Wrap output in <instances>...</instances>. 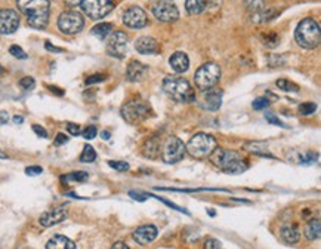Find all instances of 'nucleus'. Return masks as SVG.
Instances as JSON below:
<instances>
[{"instance_id":"obj_1","label":"nucleus","mask_w":321,"mask_h":249,"mask_svg":"<svg viewBox=\"0 0 321 249\" xmlns=\"http://www.w3.org/2000/svg\"><path fill=\"white\" fill-rule=\"evenodd\" d=\"M17 6L24 15H27L30 27L37 30L46 29L51 14L49 0H17Z\"/></svg>"},{"instance_id":"obj_2","label":"nucleus","mask_w":321,"mask_h":249,"mask_svg":"<svg viewBox=\"0 0 321 249\" xmlns=\"http://www.w3.org/2000/svg\"><path fill=\"white\" fill-rule=\"evenodd\" d=\"M210 162L226 174H243L247 169V163L234 150L216 147L210 154Z\"/></svg>"},{"instance_id":"obj_3","label":"nucleus","mask_w":321,"mask_h":249,"mask_svg":"<svg viewBox=\"0 0 321 249\" xmlns=\"http://www.w3.org/2000/svg\"><path fill=\"white\" fill-rule=\"evenodd\" d=\"M164 94L176 103H193L195 100V92L187 79L179 76H169L163 80Z\"/></svg>"},{"instance_id":"obj_4","label":"nucleus","mask_w":321,"mask_h":249,"mask_svg":"<svg viewBox=\"0 0 321 249\" xmlns=\"http://www.w3.org/2000/svg\"><path fill=\"white\" fill-rule=\"evenodd\" d=\"M294 40L299 46L305 49H314L320 45L321 40V32L320 26L314 18H305L302 20L294 32Z\"/></svg>"},{"instance_id":"obj_5","label":"nucleus","mask_w":321,"mask_h":249,"mask_svg":"<svg viewBox=\"0 0 321 249\" xmlns=\"http://www.w3.org/2000/svg\"><path fill=\"white\" fill-rule=\"evenodd\" d=\"M215 148H216V140L204 132L195 134L185 145V151H188L190 156L195 159H204L210 156Z\"/></svg>"},{"instance_id":"obj_6","label":"nucleus","mask_w":321,"mask_h":249,"mask_svg":"<svg viewBox=\"0 0 321 249\" xmlns=\"http://www.w3.org/2000/svg\"><path fill=\"white\" fill-rule=\"evenodd\" d=\"M219 80H221V67L216 63H206V64H203L195 71V76H194L195 86L200 91H203V92L215 88Z\"/></svg>"},{"instance_id":"obj_7","label":"nucleus","mask_w":321,"mask_h":249,"mask_svg":"<svg viewBox=\"0 0 321 249\" xmlns=\"http://www.w3.org/2000/svg\"><path fill=\"white\" fill-rule=\"evenodd\" d=\"M150 114H151V108L142 100L129 101L128 104H125L122 107V117L130 125H136V123L144 122L145 119L150 117Z\"/></svg>"},{"instance_id":"obj_8","label":"nucleus","mask_w":321,"mask_h":249,"mask_svg":"<svg viewBox=\"0 0 321 249\" xmlns=\"http://www.w3.org/2000/svg\"><path fill=\"white\" fill-rule=\"evenodd\" d=\"M83 27H85V18L82 17V14L76 11H65L58 18V29L64 35L68 36L77 35L83 30Z\"/></svg>"},{"instance_id":"obj_9","label":"nucleus","mask_w":321,"mask_h":249,"mask_svg":"<svg viewBox=\"0 0 321 249\" xmlns=\"http://www.w3.org/2000/svg\"><path fill=\"white\" fill-rule=\"evenodd\" d=\"M80 6L89 18L101 20L113 11L114 2L113 0H82Z\"/></svg>"},{"instance_id":"obj_10","label":"nucleus","mask_w":321,"mask_h":249,"mask_svg":"<svg viewBox=\"0 0 321 249\" xmlns=\"http://www.w3.org/2000/svg\"><path fill=\"white\" fill-rule=\"evenodd\" d=\"M185 156V145L178 137H169L161 150V159L167 165L178 163Z\"/></svg>"},{"instance_id":"obj_11","label":"nucleus","mask_w":321,"mask_h":249,"mask_svg":"<svg viewBox=\"0 0 321 249\" xmlns=\"http://www.w3.org/2000/svg\"><path fill=\"white\" fill-rule=\"evenodd\" d=\"M107 52L114 58H125L128 52V35L125 32H114L107 39Z\"/></svg>"},{"instance_id":"obj_12","label":"nucleus","mask_w":321,"mask_h":249,"mask_svg":"<svg viewBox=\"0 0 321 249\" xmlns=\"http://www.w3.org/2000/svg\"><path fill=\"white\" fill-rule=\"evenodd\" d=\"M123 23L129 29H144L148 24L147 12L139 6H130L123 14Z\"/></svg>"},{"instance_id":"obj_13","label":"nucleus","mask_w":321,"mask_h":249,"mask_svg":"<svg viewBox=\"0 0 321 249\" xmlns=\"http://www.w3.org/2000/svg\"><path fill=\"white\" fill-rule=\"evenodd\" d=\"M154 17L161 23H173L179 18V11L172 2H159L153 6Z\"/></svg>"},{"instance_id":"obj_14","label":"nucleus","mask_w":321,"mask_h":249,"mask_svg":"<svg viewBox=\"0 0 321 249\" xmlns=\"http://www.w3.org/2000/svg\"><path fill=\"white\" fill-rule=\"evenodd\" d=\"M20 27V15L12 9L0 11V35H12Z\"/></svg>"},{"instance_id":"obj_15","label":"nucleus","mask_w":321,"mask_h":249,"mask_svg":"<svg viewBox=\"0 0 321 249\" xmlns=\"http://www.w3.org/2000/svg\"><path fill=\"white\" fill-rule=\"evenodd\" d=\"M67 216H68L67 209L63 208V206H57V208H52V209L43 212L40 215V218H39V222L43 227H52V225H57V224L63 222Z\"/></svg>"},{"instance_id":"obj_16","label":"nucleus","mask_w":321,"mask_h":249,"mask_svg":"<svg viewBox=\"0 0 321 249\" xmlns=\"http://www.w3.org/2000/svg\"><path fill=\"white\" fill-rule=\"evenodd\" d=\"M157 234H159L157 227H156V225H151V224H147V225L138 227V228L133 231V239H135L136 243H139L141 246H147V245H150L151 242L156 240Z\"/></svg>"},{"instance_id":"obj_17","label":"nucleus","mask_w":321,"mask_h":249,"mask_svg":"<svg viewBox=\"0 0 321 249\" xmlns=\"http://www.w3.org/2000/svg\"><path fill=\"white\" fill-rule=\"evenodd\" d=\"M147 74H148V66H145L136 60L130 61L128 69H126V77L129 82H142V80H145Z\"/></svg>"},{"instance_id":"obj_18","label":"nucleus","mask_w":321,"mask_h":249,"mask_svg":"<svg viewBox=\"0 0 321 249\" xmlns=\"http://www.w3.org/2000/svg\"><path fill=\"white\" fill-rule=\"evenodd\" d=\"M204 98H203V107L206 110H210V111H216L221 108L222 106V91L216 89V88H212L209 91H204Z\"/></svg>"},{"instance_id":"obj_19","label":"nucleus","mask_w":321,"mask_h":249,"mask_svg":"<svg viewBox=\"0 0 321 249\" xmlns=\"http://www.w3.org/2000/svg\"><path fill=\"white\" fill-rule=\"evenodd\" d=\"M169 64H170V69L178 73V74H182V73H187L188 69H190V58L185 52H175L172 54V57L169 58Z\"/></svg>"},{"instance_id":"obj_20","label":"nucleus","mask_w":321,"mask_h":249,"mask_svg":"<svg viewBox=\"0 0 321 249\" xmlns=\"http://www.w3.org/2000/svg\"><path fill=\"white\" fill-rule=\"evenodd\" d=\"M135 49L139 52V54H157L160 51V46H159V42L154 39V37H150V36H142L139 37L136 42H135Z\"/></svg>"},{"instance_id":"obj_21","label":"nucleus","mask_w":321,"mask_h":249,"mask_svg":"<svg viewBox=\"0 0 321 249\" xmlns=\"http://www.w3.org/2000/svg\"><path fill=\"white\" fill-rule=\"evenodd\" d=\"M280 234H281V239L286 242V243H290V245H294L299 242L300 239V230L296 224H286L281 227L280 230Z\"/></svg>"},{"instance_id":"obj_22","label":"nucleus","mask_w":321,"mask_h":249,"mask_svg":"<svg viewBox=\"0 0 321 249\" xmlns=\"http://www.w3.org/2000/svg\"><path fill=\"white\" fill-rule=\"evenodd\" d=\"M46 249H76V243L65 236L57 234L48 240Z\"/></svg>"},{"instance_id":"obj_23","label":"nucleus","mask_w":321,"mask_h":249,"mask_svg":"<svg viewBox=\"0 0 321 249\" xmlns=\"http://www.w3.org/2000/svg\"><path fill=\"white\" fill-rule=\"evenodd\" d=\"M321 233V222L318 218H312L306 222L303 228V234L308 240H317Z\"/></svg>"},{"instance_id":"obj_24","label":"nucleus","mask_w":321,"mask_h":249,"mask_svg":"<svg viewBox=\"0 0 321 249\" xmlns=\"http://www.w3.org/2000/svg\"><path fill=\"white\" fill-rule=\"evenodd\" d=\"M185 9L190 15H198L207 9V3L206 0H187Z\"/></svg>"},{"instance_id":"obj_25","label":"nucleus","mask_w":321,"mask_h":249,"mask_svg":"<svg viewBox=\"0 0 321 249\" xmlns=\"http://www.w3.org/2000/svg\"><path fill=\"white\" fill-rule=\"evenodd\" d=\"M275 15H277V11H275L274 8H268V6H266L263 11H260V12H257V14H255V15H250V20H252L253 23H256V24H263V23L272 20Z\"/></svg>"},{"instance_id":"obj_26","label":"nucleus","mask_w":321,"mask_h":249,"mask_svg":"<svg viewBox=\"0 0 321 249\" xmlns=\"http://www.w3.org/2000/svg\"><path fill=\"white\" fill-rule=\"evenodd\" d=\"M113 33V24L111 23H99L92 29V35L96 36L98 39L104 40Z\"/></svg>"},{"instance_id":"obj_27","label":"nucleus","mask_w":321,"mask_h":249,"mask_svg":"<svg viewBox=\"0 0 321 249\" xmlns=\"http://www.w3.org/2000/svg\"><path fill=\"white\" fill-rule=\"evenodd\" d=\"M144 154L150 159H157L160 156V142L157 138L148 140L144 147Z\"/></svg>"},{"instance_id":"obj_28","label":"nucleus","mask_w":321,"mask_h":249,"mask_svg":"<svg viewBox=\"0 0 321 249\" xmlns=\"http://www.w3.org/2000/svg\"><path fill=\"white\" fill-rule=\"evenodd\" d=\"M244 5H246V9L250 15H255L266 8L265 0H244Z\"/></svg>"},{"instance_id":"obj_29","label":"nucleus","mask_w":321,"mask_h":249,"mask_svg":"<svg viewBox=\"0 0 321 249\" xmlns=\"http://www.w3.org/2000/svg\"><path fill=\"white\" fill-rule=\"evenodd\" d=\"M244 147H246V150H249V151H252V153H255V154H259V156H268V157H271V156L268 154V148H266V145H265L263 142H246V144H244Z\"/></svg>"},{"instance_id":"obj_30","label":"nucleus","mask_w":321,"mask_h":249,"mask_svg":"<svg viewBox=\"0 0 321 249\" xmlns=\"http://www.w3.org/2000/svg\"><path fill=\"white\" fill-rule=\"evenodd\" d=\"M88 178H89L88 172H83V171L71 172V174H68V175L61 177V179H63L64 182H70V181H73V182H83V181H86Z\"/></svg>"},{"instance_id":"obj_31","label":"nucleus","mask_w":321,"mask_h":249,"mask_svg":"<svg viewBox=\"0 0 321 249\" xmlns=\"http://www.w3.org/2000/svg\"><path fill=\"white\" fill-rule=\"evenodd\" d=\"M95 159H96V151L94 150V147L92 145H85L83 151L80 154V162H83V163H92V162H95Z\"/></svg>"},{"instance_id":"obj_32","label":"nucleus","mask_w":321,"mask_h":249,"mask_svg":"<svg viewBox=\"0 0 321 249\" xmlns=\"http://www.w3.org/2000/svg\"><path fill=\"white\" fill-rule=\"evenodd\" d=\"M275 85H277L278 89H281L284 92H297L299 91V86L296 83L287 80V79H280V80L275 82Z\"/></svg>"},{"instance_id":"obj_33","label":"nucleus","mask_w":321,"mask_h":249,"mask_svg":"<svg viewBox=\"0 0 321 249\" xmlns=\"http://www.w3.org/2000/svg\"><path fill=\"white\" fill-rule=\"evenodd\" d=\"M108 166L116 169L117 172H125V171H129V163L123 162V160H108Z\"/></svg>"},{"instance_id":"obj_34","label":"nucleus","mask_w":321,"mask_h":249,"mask_svg":"<svg viewBox=\"0 0 321 249\" xmlns=\"http://www.w3.org/2000/svg\"><path fill=\"white\" fill-rule=\"evenodd\" d=\"M315 110H317V106L314 103H303V104L299 106V111L303 116H311V114L315 113Z\"/></svg>"},{"instance_id":"obj_35","label":"nucleus","mask_w":321,"mask_h":249,"mask_svg":"<svg viewBox=\"0 0 321 249\" xmlns=\"http://www.w3.org/2000/svg\"><path fill=\"white\" fill-rule=\"evenodd\" d=\"M204 249H224L222 243L215 237H207L204 240Z\"/></svg>"},{"instance_id":"obj_36","label":"nucleus","mask_w":321,"mask_h":249,"mask_svg":"<svg viewBox=\"0 0 321 249\" xmlns=\"http://www.w3.org/2000/svg\"><path fill=\"white\" fill-rule=\"evenodd\" d=\"M9 54L12 55V57H15V58H18V60H26L27 58V54L23 51V48H20L18 45H12L11 48H9Z\"/></svg>"},{"instance_id":"obj_37","label":"nucleus","mask_w":321,"mask_h":249,"mask_svg":"<svg viewBox=\"0 0 321 249\" xmlns=\"http://www.w3.org/2000/svg\"><path fill=\"white\" fill-rule=\"evenodd\" d=\"M82 135H83L85 140H94V138L98 135V129H96L94 125H89L88 128H85V129L82 131Z\"/></svg>"},{"instance_id":"obj_38","label":"nucleus","mask_w":321,"mask_h":249,"mask_svg":"<svg viewBox=\"0 0 321 249\" xmlns=\"http://www.w3.org/2000/svg\"><path fill=\"white\" fill-rule=\"evenodd\" d=\"M253 108L255 110H263V108H266L268 106H269V100L268 98H263V97H259V98H256L255 101H253Z\"/></svg>"},{"instance_id":"obj_39","label":"nucleus","mask_w":321,"mask_h":249,"mask_svg":"<svg viewBox=\"0 0 321 249\" xmlns=\"http://www.w3.org/2000/svg\"><path fill=\"white\" fill-rule=\"evenodd\" d=\"M34 85H36V82H34V79H33V77H30V76H27V77H23V79L20 80V86H21L23 89H27V91L33 89V88H34Z\"/></svg>"},{"instance_id":"obj_40","label":"nucleus","mask_w":321,"mask_h":249,"mask_svg":"<svg viewBox=\"0 0 321 249\" xmlns=\"http://www.w3.org/2000/svg\"><path fill=\"white\" fill-rule=\"evenodd\" d=\"M263 43H265L266 46H269V48H274V46L278 45V36L274 35V33H271V35H268L266 37H263Z\"/></svg>"},{"instance_id":"obj_41","label":"nucleus","mask_w":321,"mask_h":249,"mask_svg":"<svg viewBox=\"0 0 321 249\" xmlns=\"http://www.w3.org/2000/svg\"><path fill=\"white\" fill-rule=\"evenodd\" d=\"M265 119H266L271 125H275V126H280V128H287V126H286L278 117H275L272 113H266V114H265Z\"/></svg>"},{"instance_id":"obj_42","label":"nucleus","mask_w":321,"mask_h":249,"mask_svg":"<svg viewBox=\"0 0 321 249\" xmlns=\"http://www.w3.org/2000/svg\"><path fill=\"white\" fill-rule=\"evenodd\" d=\"M105 80V76L104 74H92L86 79V85H94V83H99V82H104Z\"/></svg>"},{"instance_id":"obj_43","label":"nucleus","mask_w":321,"mask_h":249,"mask_svg":"<svg viewBox=\"0 0 321 249\" xmlns=\"http://www.w3.org/2000/svg\"><path fill=\"white\" fill-rule=\"evenodd\" d=\"M42 172H43V168H42V166H29V168H26V174L30 175V177L40 175Z\"/></svg>"},{"instance_id":"obj_44","label":"nucleus","mask_w":321,"mask_h":249,"mask_svg":"<svg viewBox=\"0 0 321 249\" xmlns=\"http://www.w3.org/2000/svg\"><path fill=\"white\" fill-rule=\"evenodd\" d=\"M154 197H157V199H159L160 202H163L164 205H167V206H170V208H172V209H175V211H179V212H184V213H187V215L190 213V212H188V211H185L184 208H179L178 205H175V203H172V202H169V200H166V199H160L159 196H154Z\"/></svg>"},{"instance_id":"obj_45","label":"nucleus","mask_w":321,"mask_h":249,"mask_svg":"<svg viewBox=\"0 0 321 249\" xmlns=\"http://www.w3.org/2000/svg\"><path fill=\"white\" fill-rule=\"evenodd\" d=\"M67 131H68L71 135H74V137H77L79 134H82V129H80V126H79L77 123H67Z\"/></svg>"},{"instance_id":"obj_46","label":"nucleus","mask_w":321,"mask_h":249,"mask_svg":"<svg viewBox=\"0 0 321 249\" xmlns=\"http://www.w3.org/2000/svg\"><path fill=\"white\" fill-rule=\"evenodd\" d=\"M129 196L135 200H139V202H144L150 197V194H145V193H138V191H129Z\"/></svg>"},{"instance_id":"obj_47","label":"nucleus","mask_w":321,"mask_h":249,"mask_svg":"<svg viewBox=\"0 0 321 249\" xmlns=\"http://www.w3.org/2000/svg\"><path fill=\"white\" fill-rule=\"evenodd\" d=\"M67 142H68V137H67L65 134H58V135L55 137V141H54L55 145H64V144H67Z\"/></svg>"},{"instance_id":"obj_48","label":"nucleus","mask_w":321,"mask_h":249,"mask_svg":"<svg viewBox=\"0 0 321 249\" xmlns=\"http://www.w3.org/2000/svg\"><path fill=\"white\" fill-rule=\"evenodd\" d=\"M33 131H34V132L37 134V137H40V138H46V137H48L46 129L42 128L40 125H33Z\"/></svg>"},{"instance_id":"obj_49","label":"nucleus","mask_w":321,"mask_h":249,"mask_svg":"<svg viewBox=\"0 0 321 249\" xmlns=\"http://www.w3.org/2000/svg\"><path fill=\"white\" fill-rule=\"evenodd\" d=\"M207 9H218L222 5V0H206Z\"/></svg>"},{"instance_id":"obj_50","label":"nucleus","mask_w":321,"mask_h":249,"mask_svg":"<svg viewBox=\"0 0 321 249\" xmlns=\"http://www.w3.org/2000/svg\"><path fill=\"white\" fill-rule=\"evenodd\" d=\"M45 48H46L48 51H51V52H63V51H64L63 48H57V46H54V45L49 43V42L45 43Z\"/></svg>"},{"instance_id":"obj_51","label":"nucleus","mask_w":321,"mask_h":249,"mask_svg":"<svg viewBox=\"0 0 321 249\" xmlns=\"http://www.w3.org/2000/svg\"><path fill=\"white\" fill-rule=\"evenodd\" d=\"M9 120V116L6 111H0V125H6Z\"/></svg>"},{"instance_id":"obj_52","label":"nucleus","mask_w":321,"mask_h":249,"mask_svg":"<svg viewBox=\"0 0 321 249\" xmlns=\"http://www.w3.org/2000/svg\"><path fill=\"white\" fill-rule=\"evenodd\" d=\"M64 2L70 6V8H76L82 5V0H64Z\"/></svg>"},{"instance_id":"obj_53","label":"nucleus","mask_w":321,"mask_h":249,"mask_svg":"<svg viewBox=\"0 0 321 249\" xmlns=\"http://www.w3.org/2000/svg\"><path fill=\"white\" fill-rule=\"evenodd\" d=\"M111 249H129V246H128L126 243H123V242H116V243L111 246Z\"/></svg>"},{"instance_id":"obj_54","label":"nucleus","mask_w":321,"mask_h":249,"mask_svg":"<svg viewBox=\"0 0 321 249\" xmlns=\"http://www.w3.org/2000/svg\"><path fill=\"white\" fill-rule=\"evenodd\" d=\"M48 89L51 91V92H54V94H57V95H64V91L63 89H60L58 86H48Z\"/></svg>"},{"instance_id":"obj_55","label":"nucleus","mask_w":321,"mask_h":249,"mask_svg":"<svg viewBox=\"0 0 321 249\" xmlns=\"http://www.w3.org/2000/svg\"><path fill=\"white\" fill-rule=\"evenodd\" d=\"M14 123H17V125H21L23 122H24V117L23 116H14Z\"/></svg>"},{"instance_id":"obj_56","label":"nucleus","mask_w":321,"mask_h":249,"mask_svg":"<svg viewBox=\"0 0 321 249\" xmlns=\"http://www.w3.org/2000/svg\"><path fill=\"white\" fill-rule=\"evenodd\" d=\"M101 135H102V138H104V140H110V132H108V131H104Z\"/></svg>"},{"instance_id":"obj_57","label":"nucleus","mask_w":321,"mask_h":249,"mask_svg":"<svg viewBox=\"0 0 321 249\" xmlns=\"http://www.w3.org/2000/svg\"><path fill=\"white\" fill-rule=\"evenodd\" d=\"M0 159H8V154L3 153V151H0Z\"/></svg>"},{"instance_id":"obj_58","label":"nucleus","mask_w":321,"mask_h":249,"mask_svg":"<svg viewBox=\"0 0 321 249\" xmlns=\"http://www.w3.org/2000/svg\"><path fill=\"white\" fill-rule=\"evenodd\" d=\"M2 73H3V67H2V66H0V74H2Z\"/></svg>"},{"instance_id":"obj_59","label":"nucleus","mask_w":321,"mask_h":249,"mask_svg":"<svg viewBox=\"0 0 321 249\" xmlns=\"http://www.w3.org/2000/svg\"><path fill=\"white\" fill-rule=\"evenodd\" d=\"M160 2H170V0H160Z\"/></svg>"}]
</instances>
